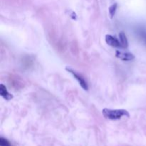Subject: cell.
<instances>
[{"instance_id":"1","label":"cell","mask_w":146,"mask_h":146,"mask_svg":"<svg viewBox=\"0 0 146 146\" xmlns=\"http://www.w3.org/2000/svg\"><path fill=\"white\" fill-rule=\"evenodd\" d=\"M102 113L103 115H104L106 119L111 120V121L120 120L123 116H130L128 111L123 109L112 110L108 109V108H104L102 111Z\"/></svg>"},{"instance_id":"2","label":"cell","mask_w":146,"mask_h":146,"mask_svg":"<svg viewBox=\"0 0 146 146\" xmlns=\"http://www.w3.org/2000/svg\"><path fill=\"white\" fill-rule=\"evenodd\" d=\"M66 70L68 73H70V74H71L74 78H75V79L78 81L79 85L81 86V88H82L83 89L85 90V91H88V84H87V82L86 81V80L84 79V77H83L82 76L80 75V74H78V73L76 72V71H74V70H73L72 68H68V67H66Z\"/></svg>"},{"instance_id":"3","label":"cell","mask_w":146,"mask_h":146,"mask_svg":"<svg viewBox=\"0 0 146 146\" xmlns=\"http://www.w3.org/2000/svg\"><path fill=\"white\" fill-rule=\"evenodd\" d=\"M115 56L119 59L125 61H133L135 58V56L129 52H123L121 51H115Z\"/></svg>"},{"instance_id":"4","label":"cell","mask_w":146,"mask_h":146,"mask_svg":"<svg viewBox=\"0 0 146 146\" xmlns=\"http://www.w3.org/2000/svg\"><path fill=\"white\" fill-rule=\"evenodd\" d=\"M105 41L106 43L108 45L111 46L115 47V48H122L119 40H118L115 37L113 36L111 34H107V35H106Z\"/></svg>"},{"instance_id":"5","label":"cell","mask_w":146,"mask_h":146,"mask_svg":"<svg viewBox=\"0 0 146 146\" xmlns=\"http://www.w3.org/2000/svg\"><path fill=\"white\" fill-rule=\"evenodd\" d=\"M0 94H1V97L7 101H9L13 98V96L8 92L7 88L4 84L0 85Z\"/></svg>"},{"instance_id":"6","label":"cell","mask_w":146,"mask_h":146,"mask_svg":"<svg viewBox=\"0 0 146 146\" xmlns=\"http://www.w3.org/2000/svg\"><path fill=\"white\" fill-rule=\"evenodd\" d=\"M119 36V41L121 44V47L123 48H128V39H127V37L125 36V33L123 31L121 32L118 35Z\"/></svg>"},{"instance_id":"7","label":"cell","mask_w":146,"mask_h":146,"mask_svg":"<svg viewBox=\"0 0 146 146\" xmlns=\"http://www.w3.org/2000/svg\"><path fill=\"white\" fill-rule=\"evenodd\" d=\"M117 7H118V4H117V3L112 4V5L109 7V9L108 10H109V14L111 18H113V17L115 16V12H116L117 10Z\"/></svg>"},{"instance_id":"8","label":"cell","mask_w":146,"mask_h":146,"mask_svg":"<svg viewBox=\"0 0 146 146\" xmlns=\"http://www.w3.org/2000/svg\"><path fill=\"white\" fill-rule=\"evenodd\" d=\"M0 146H11V145L7 139L1 137L0 138Z\"/></svg>"}]
</instances>
